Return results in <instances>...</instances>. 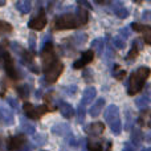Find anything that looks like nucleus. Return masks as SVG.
<instances>
[{
	"label": "nucleus",
	"instance_id": "7c9ffc66",
	"mask_svg": "<svg viewBox=\"0 0 151 151\" xmlns=\"http://www.w3.org/2000/svg\"><path fill=\"white\" fill-rule=\"evenodd\" d=\"M66 139H68V145H69V146H73V147H77L78 146V139L74 138V135L72 133L69 134Z\"/></svg>",
	"mask_w": 151,
	"mask_h": 151
},
{
	"label": "nucleus",
	"instance_id": "ea45409f",
	"mask_svg": "<svg viewBox=\"0 0 151 151\" xmlns=\"http://www.w3.org/2000/svg\"><path fill=\"white\" fill-rule=\"evenodd\" d=\"M143 17H145V19H149V12H146V13H145V15H143Z\"/></svg>",
	"mask_w": 151,
	"mask_h": 151
},
{
	"label": "nucleus",
	"instance_id": "aec40b11",
	"mask_svg": "<svg viewBox=\"0 0 151 151\" xmlns=\"http://www.w3.org/2000/svg\"><path fill=\"white\" fill-rule=\"evenodd\" d=\"M16 8L17 11H20L21 13H28L32 8V3L29 0H20L16 3Z\"/></svg>",
	"mask_w": 151,
	"mask_h": 151
},
{
	"label": "nucleus",
	"instance_id": "7ed1b4c3",
	"mask_svg": "<svg viewBox=\"0 0 151 151\" xmlns=\"http://www.w3.org/2000/svg\"><path fill=\"white\" fill-rule=\"evenodd\" d=\"M105 119L109 123L110 130L118 135L122 131V123H121V118H119V109L115 105H109L105 111Z\"/></svg>",
	"mask_w": 151,
	"mask_h": 151
},
{
	"label": "nucleus",
	"instance_id": "4468645a",
	"mask_svg": "<svg viewBox=\"0 0 151 151\" xmlns=\"http://www.w3.org/2000/svg\"><path fill=\"white\" fill-rule=\"evenodd\" d=\"M105 104H106V101H105L104 98H98V101H96V104L93 105V106L90 107V110H89V114H90V117L96 118L99 115V113L102 111V109H104Z\"/></svg>",
	"mask_w": 151,
	"mask_h": 151
},
{
	"label": "nucleus",
	"instance_id": "58836bf2",
	"mask_svg": "<svg viewBox=\"0 0 151 151\" xmlns=\"http://www.w3.org/2000/svg\"><path fill=\"white\" fill-rule=\"evenodd\" d=\"M4 56V52H3V48H1V45H0V57H3Z\"/></svg>",
	"mask_w": 151,
	"mask_h": 151
},
{
	"label": "nucleus",
	"instance_id": "b1692460",
	"mask_svg": "<svg viewBox=\"0 0 151 151\" xmlns=\"http://www.w3.org/2000/svg\"><path fill=\"white\" fill-rule=\"evenodd\" d=\"M16 90H17L19 96L23 97V98H27V97L29 96V93H31V88H29V85H27V83H24V85H19L17 88H16Z\"/></svg>",
	"mask_w": 151,
	"mask_h": 151
},
{
	"label": "nucleus",
	"instance_id": "a211bd4d",
	"mask_svg": "<svg viewBox=\"0 0 151 151\" xmlns=\"http://www.w3.org/2000/svg\"><path fill=\"white\" fill-rule=\"evenodd\" d=\"M52 133L56 135H66V134H70V129L68 125H64V123H58L52 127Z\"/></svg>",
	"mask_w": 151,
	"mask_h": 151
},
{
	"label": "nucleus",
	"instance_id": "f257e3e1",
	"mask_svg": "<svg viewBox=\"0 0 151 151\" xmlns=\"http://www.w3.org/2000/svg\"><path fill=\"white\" fill-rule=\"evenodd\" d=\"M88 11L86 9H77L76 13H65L55 19L53 28L61 31V29H73L77 27H81L88 23Z\"/></svg>",
	"mask_w": 151,
	"mask_h": 151
},
{
	"label": "nucleus",
	"instance_id": "2eb2a0df",
	"mask_svg": "<svg viewBox=\"0 0 151 151\" xmlns=\"http://www.w3.org/2000/svg\"><path fill=\"white\" fill-rule=\"evenodd\" d=\"M113 13L119 19H126L129 16V9L126 7H123L122 3H115L113 5Z\"/></svg>",
	"mask_w": 151,
	"mask_h": 151
},
{
	"label": "nucleus",
	"instance_id": "4c0bfd02",
	"mask_svg": "<svg viewBox=\"0 0 151 151\" xmlns=\"http://www.w3.org/2000/svg\"><path fill=\"white\" fill-rule=\"evenodd\" d=\"M78 4L83 5V7H86V8H91V7H90V4H89V3H86V1H78Z\"/></svg>",
	"mask_w": 151,
	"mask_h": 151
},
{
	"label": "nucleus",
	"instance_id": "dca6fc26",
	"mask_svg": "<svg viewBox=\"0 0 151 151\" xmlns=\"http://www.w3.org/2000/svg\"><path fill=\"white\" fill-rule=\"evenodd\" d=\"M60 111L65 118H72L76 114L73 106L70 104H66V102H61L60 104Z\"/></svg>",
	"mask_w": 151,
	"mask_h": 151
},
{
	"label": "nucleus",
	"instance_id": "bb28decb",
	"mask_svg": "<svg viewBox=\"0 0 151 151\" xmlns=\"http://www.w3.org/2000/svg\"><path fill=\"white\" fill-rule=\"evenodd\" d=\"M88 150L90 151H101L102 146L98 141H88Z\"/></svg>",
	"mask_w": 151,
	"mask_h": 151
},
{
	"label": "nucleus",
	"instance_id": "1a4fd4ad",
	"mask_svg": "<svg viewBox=\"0 0 151 151\" xmlns=\"http://www.w3.org/2000/svg\"><path fill=\"white\" fill-rule=\"evenodd\" d=\"M13 121H15L13 113L8 107L0 105V123H3V125H12Z\"/></svg>",
	"mask_w": 151,
	"mask_h": 151
},
{
	"label": "nucleus",
	"instance_id": "6e6552de",
	"mask_svg": "<svg viewBox=\"0 0 151 151\" xmlns=\"http://www.w3.org/2000/svg\"><path fill=\"white\" fill-rule=\"evenodd\" d=\"M93 58H94L93 50H85V52L81 53V57L78 58V60H76V63L73 64V68H76V69L82 68V66H85L86 64L91 63Z\"/></svg>",
	"mask_w": 151,
	"mask_h": 151
},
{
	"label": "nucleus",
	"instance_id": "0eeeda50",
	"mask_svg": "<svg viewBox=\"0 0 151 151\" xmlns=\"http://www.w3.org/2000/svg\"><path fill=\"white\" fill-rule=\"evenodd\" d=\"M47 25V16L44 12H40L37 16H35L31 21H29V28L35 29V31H41L44 27Z\"/></svg>",
	"mask_w": 151,
	"mask_h": 151
},
{
	"label": "nucleus",
	"instance_id": "2f4dec72",
	"mask_svg": "<svg viewBox=\"0 0 151 151\" xmlns=\"http://www.w3.org/2000/svg\"><path fill=\"white\" fill-rule=\"evenodd\" d=\"M130 28H122V29H119V35L118 36H121L123 40H126L129 36H130Z\"/></svg>",
	"mask_w": 151,
	"mask_h": 151
},
{
	"label": "nucleus",
	"instance_id": "a878e982",
	"mask_svg": "<svg viewBox=\"0 0 151 151\" xmlns=\"http://www.w3.org/2000/svg\"><path fill=\"white\" fill-rule=\"evenodd\" d=\"M113 45H114L117 49H123L125 45H126V42L121 36H114L113 37Z\"/></svg>",
	"mask_w": 151,
	"mask_h": 151
},
{
	"label": "nucleus",
	"instance_id": "423d86ee",
	"mask_svg": "<svg viewBox=\"0 0 151 151\" xmlns=\"http://www.w3.org/2000/svg\"><path fill=\"white\" fill-rule=\"evenodd\" d=\"M4 68H5L7 74L11 78L16 80V78L20 77V76H19V72L16 70V68H15V64H13L12 57H11L8 53H4Z\"/></svg>",
	"mask_w": 151,
	"mask_h": 151
},
{
	"label": "nucleus",
	"instance_id": "f8f14e48",
	"mask_svg": "<svg viewBox=\"0 0 151 151\" xmlns=\"http://www.w3.org/2000/svg\"><path fill=\"white\" fill-rule=\"evenodd\" d=\"M131 28L137 32H142L145 35V41L147 44L151 42V39H150V33H151V28L149 25H142V24H138V23H133L131 24Z\"/></svg>",
	"mask_w": 151,
	"mask_h": 151
},
{
	"label": "nucleus",
	"instance_id": "cd10ccee",
	"mask_svg": "<svg viewBox=\"0 0 151 151\" xmlns=\"http://www.w3.org/2000/svg\"><path fill=\"white\" fill-rule=\"evenodd\" d=\"M33 142L39 146H42V145L47 143V137L44 134H35L33 135Z\"/></svg>",
	"mask_w": 151,
	"mask_h": 151
},
{
	"label": "nucleus",
	"instance_id": "39448f33",
	"mask_svg": "<svg viewBox=\"0 0 151 151\" xmlns=\"http://www.w3.org/2000/svg\"><path fill=\"white\" fill-rule=\"evenodd\" d=\"M63 69H64L63 64H61L60 61H56V63L53 64L50 68H48L47 70H44V73H45V80H47L49 83L56 82V80L60 77V74H61V72H63Z\"/></svg>",
	"mask_w": 151,
	"mask_h": 151
},
{
	"label": "nucleus",
	"instance_id": "c756f323",
	"mask_svg": "<svg viewBox=\"0 0 151 151\" xmlns=\"http://www.w3.org/2000/svg\"><path fill=\"white\" fill-rule=\"evenodd\" d=\"M85 114H86L85 106L80 105V106H78V109H77V117H78V122H80V123L83 122V119H85Z\"/></svg>",
	"mask_w": 151,
	"mask_h": 151
},
{
	"label": "nucleus",
	"instance_id": "9d476101",
	"mask_svg": "<svg viewBox=\"0 0 151 151\" xmlns=\"http://www.w3.org/2000/svg\"><path fill=\"white\" fill-rule=\"evenodd\" d=\"M104 130H105V126H104L102 122H93V123H90V125L86 126V129H85L86 133L90 134V135H94V137L102 134Z\"/></svg>",
	"mask_w": 151,
	"mask_h": 151
},
{
	"label": "nucleus",
	"instance_id": "ddd939ff",
	"mask_svg": "<svg viewBox=\"0 0 151 151\" xmlns=\"http://www.w3.org/2000/svg\"><path fill=\"white\" fill-rule=\"evenodd\" d=\"M25 138H24V135H16V137H12L9 141V149L11 150H20L21 147L25 145Z\"/></svg>",
	"mask_w": 151,
	"mask_h": 151
},
{
	"label": "nucleus",
	"instance_id": "f03ea898",
	"mask_svg": "<svg viewBox=\"0 0 151 151\" xmlns=\"http://www.w3.org/2000/svg\"><path fill=\"white\" fill-rule=\"evenodd\" d=\"M150 76V69L146 66H142V68L137 69L135 72L130 74L127 82V94L129 96H135L139 91L143 89L145 83H146L147 78Z\"/></svg>",
	"mask_w": 151,
	"mask_h": 151
},
{
	"label": "nucleus",
	"instance_id": "4be33fe9",
	"mask_svg": "<svg viewBox=\"0 0 151 151\" xmlns=\"http://www.w3.org/2000/svg\"><path fill=\"white\" fill-rule=\"evenodd\" d=\"M104 39H96L93 40V42H91V48H93L94 50H96V53L98 56H101L102 53H104Z\"/></svg>",
	"mask_w": 151,
	"mask_h": 151
},
{
	"label": "nucleus",
	"instance_id": "6ab92c4d",
	"mask_svg": "<svg viewBox=\"0 0 151 151\" xmlns=\"http://www.w3.org/2000/svg\"><path fill=\"white\" fill-rule=\"evenodd\" d=\"M135 105L138 106V109L141 110H146L150 105V98L147 94H143V96H139L138 98L135 99Z\"/></svg>",
	"mask_w": 151,
	"mask_h": 151
},
{
	"label": "nucleus",
	"instance_id": "f3484780",
	"mask_svg": "<svg viewBox=\"0 0 151 151\" xmlns=\"http://www.w3.org/2000/svg\"><path fill=\"white\" fill-rule=\"evenodd\" d=\"M20 126H21V130L25 134H28V135H35V134H36V127H35L31 122L24 119V118L20 119Z\"/></svg>",
	"mask_w": 151,
	"mask_h": 151
},
{
	"label": "nucleus",
	"instance_id": "e433bc0d",
	"mask_svg": "<svg viewBox=\"0 0 151 151\" xmlns=\"http://www.w3.org/2000/svg\"><path fill=\"white\" fill-rule=\"evenodd\" d=\"M122 151H135V149H134L133 146H129V145H126L125 149H123Z\"/></svg>",
	"mask_w": 151,
	"mask_h": 151
},
{
	"label": "nucleus",
	"instance_id": "f704fd0d",
	"mask_svg": "<svg viewBox=\"0 0 151 151\" xmlns=\"http://www.w3.org/2000/svg\"><path fill=\"white\" fill-rule=\"evenodd\" d=\"M29 47H31V50H35V48H36V37L33 35H31V37H29Z\"/></svg>",
	"mask_w": 151,
	"mask_h": 151
},
{
	"label": "nucleus",
	"instance_id": "393cba45",
	"mask_svg": "<svg viewBox=\"0 0 151 151\" xmlns=\"http://www.w3.org/2000/svg\"><path fill=\"white\" fill-rule=\"evenodd\" d=\"M142 137H143V134H142L141 130H134V131H133V135H131V141H133V143L135 145V146H139V145H141Z\"/></svg>",
	"mask_w": 151,
	"mask_h": 151
},
{
	"label": "nucleus",
	"instance_id": "20e7f679",
	"mask_svg": "<svg viewBox=\"0 0 151 151\" xmlns=\"http://www.w3.org/2000/svg\"><path fill=\"white\" fill-rule=\"evenodd\" d=\"M47 111H48L47 106H33L31 104H24V113H25L27 117L32 118V119H39Z\"/></svg>",
	"mask_w": 151,
	"mask_h": 151
},
{
	"label": "nucleus",
	"instance_id": "72a5a7b5",
	"mask_svg": "<svg viewBox=\"0 0 151 151\" xmlns=\"http://www.w3.org/2000/svg\"><path fill=\"white\" fill-rule=\"evenodd\" d=\"M63 90L66 91V94H69V96H73L76 91H77V88L76 86H69V88H64Z\"/></svg>",
	"mask_w": 151,
	"mask_h": 151
},
{
	"label": "nucleus",
	"instance_id": "412c9836",
	"mask_svg": "<svg viewBox=\"0 0 151 151\" xmlns=\"http://www.w3.org/2000/svg\"><path fill=\"white\" fill-rule=\"evenodd\" d=\"M141 49H142V45L139 44V40H134L133 45H131V49L127 55V60L129 58H135L138 56V53L141 52Z\"/></svg>",
	"mask_w": 151,
	"mask_h": 151
},
{
	"label": "nucleus",
	"instance_id": "9b49d317",
	"mask_svg": "<svg viewBox=\"0 0 151 151\" xmlns=\"http://www.w3.org/2000/svg\"><path fill=\"white\" fill-rule=\"evenodd\" d=\"M97 96V90L93 88V86H89L83 90V94H82V101H81V105H89Z\"/></svg>",
	"mask_w": 151,
	"mask_h": 151
},
{
	"label": "nucleus",
	"instance_id": "5701e85b",
	"mask_svg": "<svg viewBox=\"0 0 151 151\" xmlns=\"http://www.w3.org/2000/svg\"><path fill=\"white\" fill-rule=\"evenodd\" d=\"M86 40H88V36H86V33H81V32H77V33L73 36V41H74V45H77V47H81V45H83L86 42Z\"/></svg>",
	"mask_w": 151,
	"mask_h": 151
},
{
	"label": "nucleus",
	"instance_id": "c85d7f7f",
	"mask_svg": "<svg viewBox=\"0 0 151 151\" xmlns=\"http://www.w3.org/2000/svg\"><path fill=\"white\" fill-rule=\"evenodd\" d=\"M9 32H12V25H11V24H8V23H5V21L0 20V35L9 33Z\"/></svg>",
	"mask_w": 151,
	"mask_h": 151
},
{
	"label": "nucleus",
	"instance_id": "c9c22d12",
	"mask_svg": "<svg viewBox=\"0 0 151 151\" xmlns=\"http://www.w3.org/2000/svg\"><path fill=\"white\" fill-rule=\"evenodd\" d=\"M17 151H32V146H29V145H27L25 147L23 146L20 150H17Z\"/></svg>",
	"mask_w": 151,
	"mask_h": 151
},
{
	"label": "nucleus",
	"instance_id": "a19ab883",
	"mask_svg": "<svg viewBox=\"0 0 151 151\" xmlns=\"http://www.w3.org/2000/svg\"><path fill=\"white\" fill-rule=\"evenodd\" d=\"M142 151H151V150H150V149H143Z\"/></svg>",
	"mask_w": 151,
	"mask_h": 151
},
{
	"label": "nucleus",
	"instance_id": "473e14b6",
	"mask_svg": "<svg viewBox=\"0 0 151 151\" xmlns=\"http://www.w3.org/2000/svg\"><path fill=\"white\" fill-rule=\"evenodd\" d=\"M7 101H8V104L11 105V107H12L13 110H17V109H19V104H17V99H15V98H8Z\"/></svg>",
	"mask_w": 151,
	"mask_h": 151
}]
</instances>
